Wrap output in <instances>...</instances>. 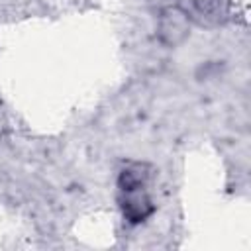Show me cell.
<instances>
[{
  "label": "cell",
  "mask_w": 251,
  "mask_h": 251,
  "mask_svg": "<svg viewBox=\"0 0 251 251\" xmlns=\"http://www.w3.org/2000/svg\"><path fill=\"white\" fill-rule=\"evenodd\" d=\"M118 186L122 192V212L124 218L129 224H141L145 218L153 214V204L151 198L145 194V173L143 165L131 163L127 165L118 178Z\"/></svg>",
  "instance_id": "6da1fadb"
}]
</instances>
